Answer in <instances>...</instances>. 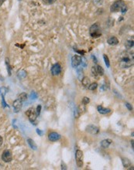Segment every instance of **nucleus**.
<instances>
[{
	"label": "nucleus",
	"instance_id": "nucleus-11",
	"mask_svg": "<svg viewBox=\"0 0 134 170\" xmlns=\"http://www.w3.org/2000/svg\"><path fill=\"white\" fill-rule=\"evenodd\" d=\"M60 138V135L57 132H51L48 135V139L51 141H57Z\"/></svg>",
	"mask_w": 134,
	"mask_h": 170
},
{
	"label": "nucleus",
	"instance_id": "nucleus-14",
	"mask_svg": "<svg viewBox=\"0 0 134 170\" xmlns=\"http://www.w3.org/2000/svg\"><path fill=\"white\" fill-rule=\"evenodd\" d=\"M107 42L109 45H111V46H116V45H117L119 43V40L116 37L113 36V37H110L108 39Z\"/></svg>",
	"mask_w": 134,
	"mask_h": 170
},
{
	"label": "nucleus",
	"instance_id": "nucleus-10",
	"mask_svg": "<svg viewBox=\"0 0 134 170\" xmlns=\"http://www.w3.org/2000/svg\"><path fill=\"white\" fill-rule=\"evenodd\" d=\"M86 131L91 135H97L99 132V128L95 125H88L86 128Z\"/></svg>",
	"mask_w": 134,
	"mask_h": 170
},
{
	"label": "nucleus",
	"instance_id": "nucleus-16",
	"mask_svg": "<svg viewBox=\"0 0 134 170\" xmlns=\"http://www.w3.org/2000/svg\"><path fill=\"white\" fill-rule=\"evenodd\" d=\"M82 83L84 87L88 88V87H89L90 84H91V81H90V79L88 77H84L82 80Z\"/></svg>",
	"mask_w": 134,
	"mask_h": 170
},
{
	"label": "nucleus",
	"instance_id": "nucleus-15",
	"mask_svg": "<svg viewBox=\"0 0 134 170\" xmlns=\"http://www.w3.org/2000/svg\"><path fill=\"white\" fill-rule=\"evenodd\" d=\"M112 142H113V141L111 139H105V140L102 141L101 146L102 147L103 149H107L112 144Z\"/></svg>",
	"mask_w": 134,
	"mask_h": 170
},
{
	"label": "nucleus",
	"instance_id": "nucleus-6",
	"mask_svg": "<svg viewBox=\"0 0 134 170\" xmlns=\"http://www.w3.org/2000/svg\"><path fill=\"white\" fill-rule=\"evenodd\" d=\"M26 114L27 115V117L29 118V120L31 122H34L37 120V112H36L35 109L33 108H29L27 112H26Z\"/></svg>",
	"mask_w": 134,
	"mask_h": 170
},
{
	"label": "nucleus",
	"instance_id": "nucleus-19",
	"mask_svg": "<svg viewBox=\"0 0 134 170\" xmlns=\"http://www.w3.org/2000/svg\"><path fill=\"white\" fill-rule=\"evenodd\" d=\"M28 143H29V145H30V147H31L32 149H34V150H36L37 149V145H36L35 143H34V141L32 140V139H30V138H29L28 139Z\"/></svg>",
	"mask_w": 134,
	"mask_h": 170
},
{
	"label": "nucleus",
	"instance_id": "nucleus-27",
	"mask_svg": "<svg viewBox=\"0 0 134 170\" xmlns=\"http://www.w3.org/2000/svg\"><path fill=\"white\" fill-rule=\"evenodd\" d=\"M126 106L127 107V108H128V109L130 111H131L133 109L132 108V106H131V105H130V104H129V103H126Z\"/></svg>",
	"mask_w": 134,
	"mask_h": 170
},
{
	"label": "nucleus",
	"instance_id": "nucleus-30",
	"mask_svg": "<svg viewBox=\"0 0 134 170\" xmlns=\"http://www.w3.org/2000/svg\"><path fill=\"white\" fill-rule=\"evenodd\" d=\"M5 1H6V0H0V6H1V5H2V4L5 2Z\"/></svg>",
	"mask_w": 134,
	"mask_h": 170
},
{
	"label": "nucleus",
	"instance_id": "nucleus-31",
	"mask_svg": "<svg viewBox=\"0 0 134 170\" xmlns=\"http://www.w3.org/2000/svg\"><path fill=\"white\" fill-rule=\"evenodd\" d=\"M131 144H132V149H133V140L131 141Z\"/></svg>",
	"mask_w": 134,
	"mask_h": 170
},
{
	"label": "nucleus",
	"instance_id": "nucleus-22",
	"mask_svg": "<svg viewBox=\"0 0 134 170\" xmlns=\"http://www.w3.org/2000/svg\"><path fill=\"white\" fill-rule=\"evenodd\" d=\"M122 162H123V166H124V167H126H126H129V166H130V164H131L130 161H129L128 159H126V158L123 159Z\"/></svg>",
	"mask_w": 134,
	"mask_h": 170
},
{
	"label": "nucleus",
	"instance_id": "nucleus-20",
	"mask_svg": "<svg viewBox=\"0 0 134 170\" xmlns=\"http://www.w3.org/2000/svg\"><path fill=\"white\" fill-rule=\"evenodd\" d=\"M98 87V84L97 83H92V84H90L89 87H88V88L89 89L90 91H94V90H95V89L97 88Z\"/></svg>",
	"mask_w": 134,
	"mask_h": 170
},
{
	"label": "nucleus",
	"instance_id": "nucleus-2",
	"mask_svg": "<svg viewBox=\"0 0 134 170\" xmlns=\"http://www.w3.org/2000/svg\"><path fill=\"white\" fill-rule=\"evenodd\" d=\"M127 10H128L127 6L122 0H117L110 7V11L112 12H117L120 11L122 14H125Z\"/></svg>",
	"mask_w": 134,
	"mask_h": 170
},
{
	"label": "nucleus",
	"instance_id": "nucleus-9",
	"mask_svg": "<svg viewBox=\"0 0 134 170\" xmlns=\"http://www.w3.org/2000/svg\"><path fill=\"white\" fill-rule=\"evenodd\" d=\"M61 72V66L59 64H55L51 68V73L53 75H59Z\"/></svg>",
	"mask_w": 134,
	"mask_h": 170
},
{
	"label": "nucleus",
	"instance_id": "nucleus-8",
	"mask_svg": "<svg viewBox=\"0 0 134 170\" xmlns=\"http://www.w3.org/2000/svg\"><path fill=\"white\" fill-rule=\"evenodd\" d=\"M82 56L79 55H74L71 58V65L73 67H77L80 64H82Z\"/></svg>",
	"mask_w": 134,
	"mask_h": 170
},
{
	"label": "nucleus",
	"instance_id": "nucleus-21",
	"mask_svg": "<svg viewBox=\"0 0 134 170\" xmlns=\"http://www.w3.org/2000/svg\"><path fill=\"white\" fill-rule=\"evenodd\" d=\"M42 1H43V3L46 4V5H51V4L54 3L57 0H42Z\"/></svg>",
	"mask_w": 134,
	"mask_h": 170
},
{
	"label": "nucleus",
	"instance_id": "nucleus-12",
	"mask_svg": "<svg viewBox=\"0 0 134 170\" xmlns=\"http://www.w3.org/2000/svg\"><path fill=\"white\" fill-rule=\"evenodd\" d=\"M97 109H98V111L100 113V114H109L110 113L111 110L109 108H104L102 107V105H99L97 107Z\"/></svg>",
	"mask_w": 134,
	"mask_h": 170
},
{
	"label": "nucleus",
	"instance_id": "nucleus-3",
	"mask_svg": "<svg viewBox=\"0 0 134 170\" xmlns=\"http://www.w3.org/2000/svg\"><path fill=\"white\" fill-rule=\"evenodd\" d=\"M89 33L90 36H91L92 38L97 39L99 38V37H101L102 35L101 28H100V26H99V25L98 23H94L93 25L90 27Z\"/></svg>",
	"mask_w": 134,
	"mask_h": 170
},
{
	"label": "nucleus",
	"instance_id": "nucleus-32",
	"mask_svg": "<svg viewBox=\"0 0 134 170\" xmlns=\"http://www.w3.org/2000/svg\"><path fill=\"white\" fill-rule=\"evenodd\" d=\"M84 1H85V2H86V1H88V0H84Z\"/></svg>",
	"mask_w": 134,
	"mask_h": 170
},
{
	"label": "nucleus",
	"instance_id": "nucleus-7",
	"mask_svg": "<svg viewBox=\"0 0 134 170\" xmlns=\"http://www.w3.org/2000/svg\"><path fill=\"white\" fill-rule=\"evenodd\" d=\"M2 159L5 162H10L13 160V154L10 150H5L2 155Z\"/></svg>",
	"mask_w": 134,
	"mask_h": 170
},
{
	"label": "nucleus",
	"instance_id": "nucleus-29",
	"mask_svg": "<svg viewBox=\"0 0 134 170\" xmlns=\"http://www.w3.org/2000/svg\"><path fill=\"white\" fill-rule=\"evenodd\" d=\"M37 132L38 134H40V135H42V132H41V131H40V129H37Z\"/></svg>",
	"mask_w": 134,
	"mask_h": 170
},
{
	"label": "nucleus",
	"instance_id": "nucleus-17",
	"mask_svg": "<svg viewBox=\"0 0 134 170\" xmlns=\"http://www.w3.org/2000/svg\"><path fill=\"white\" fill-rule=\"evenodd\" d=\"M125 46L126 49H131L133 46V38H130L125 42Z\"/></svg>",
	"mask_w": 134,
	"mask_h": 170
},
{
	"label": "nucleus",
	"instance_id": "nucleus-1",
	"mask_svg": "<svg viewBox=\"0 0 134 170\" xmlns=\"http://www.w3.org/2000/svg\"><path fill=\"white\" fill-rule=\"evenodd\" d=\"M134 64L133 51H125L119 56V66L122 68H129Z\"/></svg>",
	"mask_w": 134,
	"mask_h": 170
},
{
	"label": "nucleus",
	"instance_id": "nucleus-5",
	"mask_svg": "<svg viewBox=\"0 0 134 170\" xmlns=\"http://www.w3.org/2000/svg\"><path fill=\"white\" fill-rule=\"evenodd\" d=\"M75 159L76 163L78 168H81L83 166V152L82 150L78 149L75 152Z\"/></svg>",
	"mask_w": 134,
	"mask_h": 170
},
{
	"label": "nucleus",
	"instance_id": "nucleus-26",
	"mask_svg": "<svg viewBox=\"0 0 134 170\" xmlns=\"http://www.w3.org/2000/svg\"><path fill=\"white\" fill-rule=\"evenodd\" d=\"M40 110H41V106L40 105H38V106H37V111H36L37 116L40 115Z\"/></svg>",
	"mask_w": 134,
	"mask_h": 170
},
{
	"label": "nucleus",
	"instance_id": "nucleus-24",
	"mask_svg": "<svg viewBox=\"0 0 134 170\" xmlns=\"http://www.w3.org/2000/svg\"><path fill=\"white\" fill-rule=\"evenodd\" d=\"M89 102H90V99L88 98V97H85L83 98V100H82V104H87Z\"/></svg>",
	"mask_w": 134,
	"mask_h": 170
},
{
	"label": "nucleus",
	"instance_id": "nucleus-28",
	"mask_svg": "<svg viewBox=\"0 0 134 170\" xmlns=\"http://www.w3.org/2000/svg\"><path fill=\"white\" fill-rule=\"evenodd\" d=\"M2 142H3V138H2V136H1V135H0V147L2 146Z\"/></svg>",
	"mask_w": 134,
	"mask_h": 170
},
{
	"label": "nucleus",
	"instance_id": "nucleus-18",
	"mask_svg": "<svg viewBox=\"0 0 134 170\" xmlns=\"http://www.w3.org/2000/svg\"><path fill=\"white\" fill-rule=\"evenodd\" d=\"M18 99L20 100H21L22 102H23V101H25V100H27V95L26 93H22V94H20V95Z\"/></svg>",
	"mask_w": 134,
	"mask_h": 170
},
{
	"label": "nucleus",
	"instance_id": "nucleus-13",
	"mask_svg": "<svg viewBox=\"0 0 134 170\" xmlns=\"http://www.w3.org/2000/svg\"><path fill=\"white\" fill-rule=\"evenodd\" d=\"M13 106L14 110L16 111V112H18L22 108V101L19 100V99H17V100L14 101Z\"/></svg>",
	"mask_w": 134,
	"mask_h": 170
},
{
	"label": "nucleus",
	"instance_id": "nucleus-25",
	"mask_svg": "<svg viewBox=\"0 0 134 170\" xmlns=\"http://www.w3.org/2000/svg\"><path fill=\"white\" fill-rule=\"evenodd\" d=\"M103 0H93V3L96 6H99V5H102V3Z\"/></svg>",
	"mask_w": 134,
	"mask_h": 170
},
{
	"label": "nucleus",
	"instance_id": "nucleus-23",
	"mask_svg": "<svg viewBox=\"0 0 134 170\" xmlns=\"http://www.w3.org/2000/svg\"><path fill=\"white\" fill-rule=\"evenodd\" d=\"M103 56H104V60H105V64H106V66H107V67H109V66H110V64H109V58H108L107 55H105V54H104V55H103Z\"/></svg>",
	"mask_w": 134,
	"mask_h": 170
},
{
	"label": "nucleus",
	"instance_id": "nucleus-4",
	"mask_svg": "<svg viewBox=\"0 0 134 170\" xmlns=\"http://www.w3.org/2000/svg\"><path fill=\"white\" fill-rule=\"evenodd\" d=\"M91 73L92 75L95 77H100V76H102L104 74V70L102 67L101 66L99 65H96V66H93L91 67Z\"/></svg>",
	"mask_w": 134,
	"mask_h": 170
}]
</instances>
